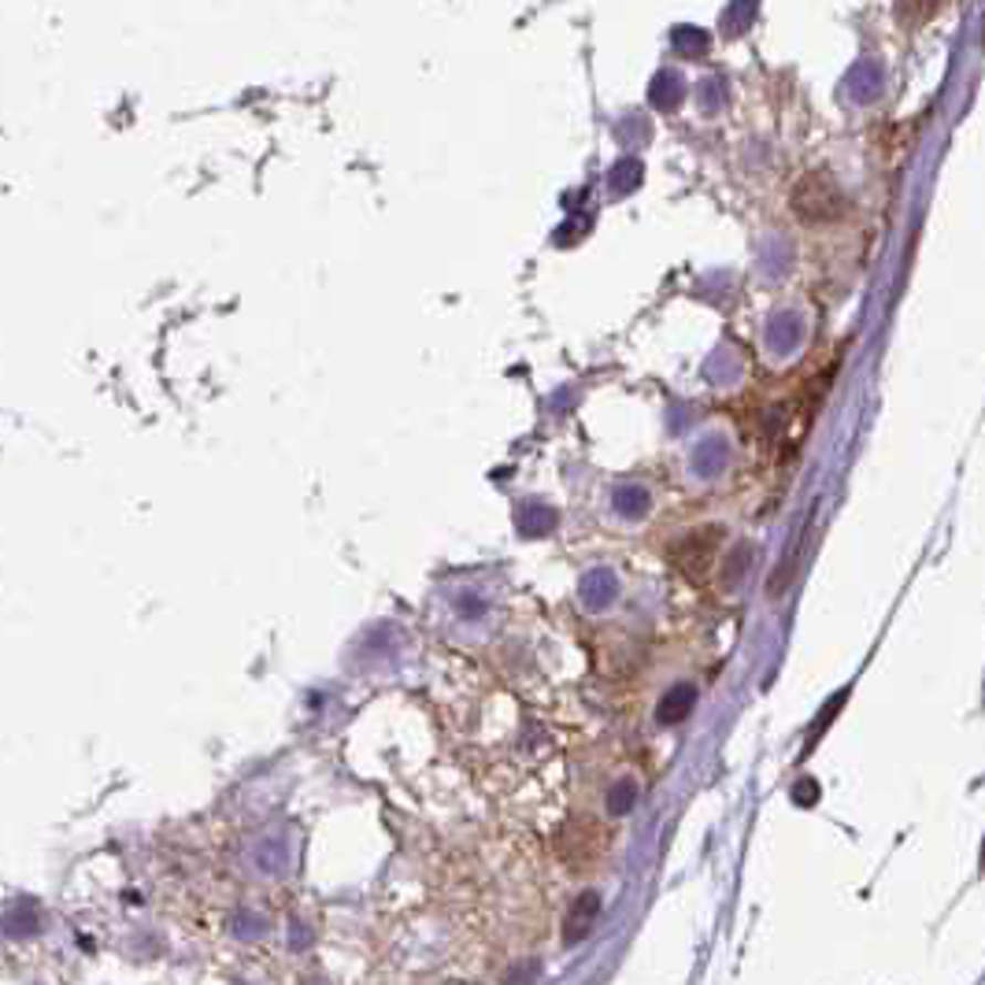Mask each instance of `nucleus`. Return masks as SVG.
Instances as JSON below:
<instances>
[{
    "instance_id": "nucleus-1",
    "label": "nucleus",
    "mask_w": 985,
    "mask_h": 985,
    "mask_svg": "<svg viewBox=\"0 0 985 985\" xmlns=\"http://www.w3.org/2000/svg\"><path fill=\"white\" fill-rule=\"evenodd\" d=\"M793 211L804 222H834L849 211V197L841 193V186L834 182V175L811 171L793 186Z\"/></svg>"
},
{
    "instance_id": "nucleus-2",
    "label": "nucleus",
    "mask_w": 985,
    "mask_h": 985,
    "mask_svg": "<svg viewBox=\"0 0 985 985\" xmlns=\"http://www.w3.org/2000/svg\"><path fill=\"white\" fill-rule=\"evenodd\" d=\"M597 915H600V897L597 893H581L578 904L570 908V915H567V930H564L567 945H575V941L586 937L593 930V923H597Z\"/></svg>"
}]
</instances>
